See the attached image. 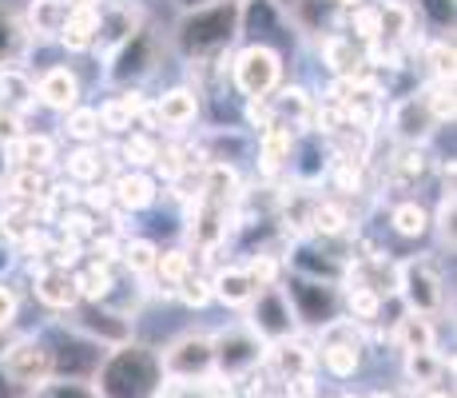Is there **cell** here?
Listing matches in <instances>:
<instances>
[{
    "mask_svg": "<svg viewBox=\"0 0 457 398\" xmlns=\"http://www.w3.org/2000/svg\"><path fill=\"white\" fill-rule=\"evenodd\" d=\"M239 4L243 0H219V4L187 8L183 13V21L171 32V44L183 64L204 68L211 60L231 52V44L239 40Z\"/></svg>",
    "mask_w": 457,
    "mask_h": 398,
    "instance_id": "cell-1",
    "label": "cell"
},
{
    "mask_svg": "<svg viewBox=\"0 0 457 398\" xmlns=\"http://www.w3.org/2000/svg\"><path fill=\"white\" fill-rule=\"evenodd\" d=\"M163 386V367L152 347L131 339L128 347L108 351L92 378L96 398H155Z\"/></svg>",
    "mask_w": 457,
    "mask_h": 398,
    "instance_id": "cell-2",
    "label": "cell"
},
{
    "mask_svg": "<svg viewBox=\"0 0 457 398\" xmlns=\"http://www.w3.org/2000/svg\"><path fill=\"white\" fill-rule=\"evenodd\" d=\"M287 72V56L267 40H247L243 48L231 52V64H227V80L243 100H267Z\"/></svg>",
    "mask_w": 457,
    "mask_h": 398,
    "instance_id": "cell-3",
    "label": "cell"
},
{
    "mask_svg": "<svg viewBox=\"0 0 457 398\" xmlns=\"http://www.w3.org/2000/svg\"><path fill=\"white\" fill-rule=\"evenodd\" d=\"M211 359H215V375L223 378V383L239 386L243 378L262 370V362H267V343L239 318V323H231V326L211 331Z\"/></svg>",
    "mask_w": 457,
    "mask_h": 398,
    "instance_id": "cell-4",
    "label": "cell"
},
{
    "mask_svg": "<svg viewBox=\"0 0 457 398\" xmlns=\"http://www.w3.org/2000/svg\"><path fill=\"white\" fill-rule=\"evenodd\" d=\"M394 295L406 303V311L437 318L445 311V275L429 255H410L398 263V279H394Z\"/></svg>",
    "mask_w": 457,
    "mask_h": 398,
    "instance_id": "cell-5",
    "label": "cell"
},
{
    "mask_svg": "<svg viewBox=\"0 0 457 398\" xmlns=\"http://www.w3.org/2000/svg\"><path fill=\"white\" fill-rule=\"evenodd\" d=\"M362 355H366V334L342 315L322 326L319 339H314V362H322V370L334 378H354L362 370Z\"/></svg>",
    "mask_w": 457,
    "mask_h": 398,
    "instance_id": "cell-6",
    "label": "cell"
},
{
    "mask_svg": "<svg viewBox=\"0 0 457 398\" xmlns=\"http://www.w3.org/2000/svg\"><path fill=\"white\" fill-rule=\"evenodd\" d=\"M283 291L291 299V311L298 331L311 326V331H322L327 323L342 315V291L334 283H319V279H303V275H283Z\"/></svg>",
    "mask_w": 457,
    "mask_h": 398,
    "instance_id": "cell-7",
    "label": "cell"
},
{
    "mask_svg": "<svg viewBox=\"0 0 457 398\" xmlns=\"http://www.w3.org/2000/svg\"><path fill=\"white\" fill-rule=\"evenodd\" d=\"M60 323L68 326L72 334L96 343L100 351H116V347H128L136 334H131V318L124 311H112L108 303H76Z\"/></svg>",
    "mask_w": 457,
    "mask_h": 398,
    "instance_id": "cell-8",
    "label": "cell"
},
{
    "mask_svg": "<svg viewBox=\"0 0 457 398\" xmlns=\"http://www.w3.org/2000/svg\"><path fill=\"white\" fill-rule=\"evenodd\" d=\"M104 64H108L104 68V80H108V84L144 88V80H152L155 64H160V37H155V29L144 24V29H139L120 52H112Z\"/></svg>",
    "mask_w": 457,
    "mask_h": 398,
    "instance_id": "cell-9",
    "label": "cell"
},
{
    "mask_svg": "<svg viewBox=\"0 0 457 398\" xmlns=\"http://www.w3.org/2000/svg\"><path fill=\"white\" fill-rule=\"evenodd\" d=\"M0 375L8 386H24V391H40L52 378V343L40 334H21L0 359Z\"/></svg>",
    "mask_w": 457,
    "mask_h": 398,
    "instance_id": "cell-10",
    "label": "cell"
},
{
    "mask_svg": "<svg viewBox=\"0 0 457 398\" xmlns=\"http://www.w3.org/2000/svg\"><path fill=\"white\" fill-rule=\"evenodd\" d=\"M163 378H179V383H195V378L215 375V359H211V331H183L160 351Z\"/></svg>",
    "mask_w": 457,
    "mask_h": 398,
    "instance_id": "cell-11",
    "label": "cell"
},
{
    "mask_svg": "<svg viewBox=\"0 0 457 398\" xmlns=\"http://www.w3.org/2000/svg\"><path fill=\"white\" fill-rule=\"evenodd\" d=\"M243 323L251 326L254 334H259L262 343H283V339H291V334L298 331V323H295V311H291V299H287V291H283V283L278 287H267V291H259V295L251 299V307H247V318Z\"/></svg>",
    "mask_w": 457,
    "mask_h": 398,
    "instance_id": "cell-12",
    "label": "cell"
},
{
    "mask_svg": "<svg viewBox=\"0 0 457 398\" xmlns=\"http://www.w3.org/2000/svg\"><path fill=\"white\" fill-rule=\"evenodd\" d=\"M144 24H147V13H144V4H139V0H104L92 56L108 60L112 52L124 48V44L136 37V32L144 29Z\"/></svg>",
    "mask_w": 457,
    "mask_h": 398,
    "instance_id": "cell-13",
    "label": "cell"
},
{
    "mask_svg": "<svg viewBox=\"0 0 457 398\" xmlns=\"http://www.w3.org/2000/svg\"><path fill=\"white\" fill-rule=\"evenodd\" d=\"M386 131L394 136V144H410V148H426L434 140L437 123L429 120L426 104L418 100V92L410 96H394L386 104Z\"/></svg>",
    "mask_w": 457,
    "mask_h": 398,
    "instance_id": "cell-14",
    "label": "cell"
},
{
    "mask_svg": "<svg viewBox=\"0 0 457 398\" xmlns=\"http://www.w3.org/2000/svg\"><path fill=\"white\" fill-rule=\"evenodd\" d=\"M155 116H160V128L167 140H183L191 128L204 116V96L195 92L191 84H171L155 96Z\"/></svg>",
    "mask_w": 457,
    "mask_h": 398,
    "instance_id": "cell-15",
    "label": "cell"
},
{
    "mask_svg": "<svg viewBox=\"0 0 457 398\" xmlns=\"http://www.w3.org/2000/svg\"><path fill=\"white\" fill-rule=\"evenodd\" d=\"M37 104L56 116L72 112L76 104H84V80L72 64H52L37 76Z\"/></svg>",
    "mask_w": 457,
    "mask_h": 398,
    "instance_id": "cell-16",
    "label": "cell"
},
{
    "mask_svg": "<svg viewBox=\"0 0 457 398\" xmlns=\"http://www.w3.org/2000/svg\"><path fill=\"white\" fill-rule=\"evenodd\" d=\"M32 295H37V303L48 307V311L68 315L76 303H80V291H76V271L32 263Z\"/></svg>",
    "mask_w": 457,
    "mask_h": 398,
    "instance_id": "cell-17",
    "label": "cell"
},
{
    "mask_svg": "<svg viewBox=\"0 0 457 398\" xmlns=\"http://www.w3.org/2000/svg\"><path fill=\"white\" fill-rule=\"evenodd\" d=\"M319 60L322 68L330 72V80H362V76H374L366 68V56L346 32H327L319 37Z\"/></svg>",
    "mask_w": 457,
    "mask_h": 398,
    "instance_id": "cell-18",
    "label": "cell"
},
{
    "mask_svg": "<svg viewBox=\"0 0 457 398\" xmlns=\"http://www.w3.org/2000/svg\"><path fill=\"white\" fill-rule=\"evenodd\" d=\"M267 104H270V112H275V123H283L295 136H303V131H311L319 96H311V88H303V84H278L275 92L267 96Z\"/></svg>",
    "mask_w": 457,
    "mask_h": 398,
    "instance_id": "cell-19",
    "label": "cell"
},
{
    "mask_svg": "<svg viewBox=\"0 0 457 398\" xmlns=\"http://www.w3.org/2000/svg\"><path fill=\"white\" fill-rule=\"evenodd\" d=\"M295 152V131L275 123L262 136H254V167H259L262 183H278L287 175V164H291Z\"/></svg>",
    "mask_w": 457,
    "mask_h": 398,
    "instance_id": "cell-20",
    "label": "cell"
},
{
    "mask_svg": "<svg viewBox=\"0 0 457 398\" xmlns=\"http://www.w3.org/2000/svg\"><path fill=\"white\" fill-rule=\"evenodd\" d=\"M112 203H116V211H124V216H136V211H147L155 207V199H160V180H155L152 172H116L112 175Z\"/></svg>",
    "mask_w": 457,
    "mask_h": 398,
    "instance_id": "cell-21",
    "label": "cell"
},
{
    "mask_svg": "<svg viewBox=\"0 0 457 398\" xmlns=\"http://www.w3.org/2000/svg\"><path fill=\"white\" fill-rule=\"evenodd\" d=\"M254 295H259V287L251 283L243 263H219V267L211 271V299L223 303L227 311H247Z\"/></svg>",
    "mask_w": 457,
    "mask_h": 398,
    "instance_id": "cell-22",
    "label": "cell"
},
{
    "mask_svg": "<svg viewBox=\"0 0 457 398\" xmlns=\"http://www.w3.org/2000/svg\"><path fill=\"white\" fill-rule=\"evenodd\" d=\"M8 159L12 167H29V172H44L48 175L52 167H60V140L48 136V131H24L21 140L8 144Z\"/></svg>",
    "mask_w": 457,
    "mask_h": 398,
    "instance_id": "cell-23",
    "label": "cell"
},
{
    "mask_svg": "<svg viewBox=\"0 0 457 398\" xmlns=\"http://www.w3.org/2000/svg\"><path fill=\"white\" fill-rule=\"evenodd\" d=\"M147 104V92L144 88H120V92H112L108 100L96 108V116H100V136H128L131 123H136V112Z\"/></svg>",
    "mask_w": 457,
    "mask_h": 398,
    "instance_id": "cell-24",
    "label": "cell"
},
{
    "mask_svg": "<svg viewBox=\"0 0 457 398\" xmlns=\"http://www.w3.org/2000/svg\"><path fill=\"white\" fill-rule=\"evenodd\" d=\"M390 343L402 351V355H421V351H437V326H434V318L406 311L402 318H394V326H390Z\"/></svg>",
    "mask_w": 457,
    "mask_h": 398,
    "instance_id": "cell-25",
    "label": "cell"
},
{
    "mask_svg": "<svg viewBox=\"0 0 457 398\" xmlns=\"http://www.w3.org/2000/svg\"><path fill=\"white\" fill-rule=\"evenodd\" d=\"M426 172H429L426 148L394 144L390 159H386V183H390V188H418V180H426Z\"/></svg>",
    "mask_w": 457,
    "mask_h": 398,
    "instance_id": "cell-26",
    "label": "cell"
},
{
    "mask_svg": "<svg viewBox=\"0 0 457 398\" xmlns=\"http://www.w3.org/2000/svg\"><path fill=\"white\" fill-rule=\"evenodd\" d=\"M0 108L29 120V112L37 108V80L29 76V68H0Z\"/></svg>",
    "mask_w": 457,
    "mask_h": 398,
    "instance_id": "cell-27",
    "label": "cell"
},
{
    "mask_svg": "<svg viewBox=\"0 0 457 398\" xmlns=\"http://www.w3.org/2000/svg\"><path fill=\"white\" fill-rule=\"evenodd\" d=\"M68 21V4L64 0H29V13H24V29H29L32 44H48L60 37Z\"/></svg>",
    "mask_w": 457,
    "mask_h": 398,
    "instance_id": "cell-28",
    "label": "cell"
},
{
    "mask_svg": "<svg viewBox=\"0 0 457 398\" xmlns=\"http://www.w3.org/2000/svg\"><path fill=\"white\" fill-rule=\"evenodd\" d=\"M32 232H40L37 203L4 199V207H0V243H4V247H21Z\"/></svg>",
    "mask_w": 457,
    "mask_h": 398,
    "instance_id": "cell-29",
    "label": "cell"
},
{
    "mask_svg": "<svg viewBox=\"0 0 457 398\" xmlns=\"http://www.w3.org/2000/svg\"><path fill=\"white\" fill-rule=\"evenodd\" d=\"M29 48H32V40H29L24 21L0 4V68H24Z\"/></svg>",
    "mask_w": 457,
    "mask_h": 398,
    "instance_id": "cell-30",
    "label": "cell"
},
{
    "mask_svg": "<svg viewBox=\"0 0 457 398\" xmlns=\"http://www.w3.org/2000/svg\"><path fill=\"white\" fill-rule=\"evenodd\" d=\"M96 29H100V8H68V21H64V29H60V37H56V44L60 48H68V52H92L96 48Z\"/></svg>",
    "mask_w": 457,
    "mask_h": 398,
    "instance_id": "cell-31",
    "label": "cell"
},
{
    "mask_svg": "<svg viewBox=\"0 0 457 398\" xmlns=\"http://www.w3.org/2000/svg\"><path fill=\"white\" fill-rule=\"evenodd\" d=\"M402 370H406L410 386H426L434 391V383H442V375H453V355L445 359L442 351H421V355H402Z\"/></svg>",
    "mask_w": 457,
    "mask_h": 398,
    "instance_id": "cell-32",
    "label": "cell"
},
{
    "mask_svg": "<svg viewBox=\"0 0 457 398\" xmlns=\"http://www.w3.org/2000/svg\"><path fill=\"white\" fill-rule=\"evenodd\" d=\"M155 259H160L155 239H147V235H124V239H120V263H116V267H124L128 275L147 279L155 271Z\"/></svg>",
    "mask_w": 457,
    "mask_h": 398,
    "instance_id": "cell-33",
    "label": "cell"
},
{
    "mask_svg": "<svg viewBox=\"0 0 457 398\" xmlns=\"http://www.w3.org/2000/svg\"><path fill=\"white\" fill-rule=\"evenodd\" d=\"M414 24H426L429 40H453V0H406Z\"/></svg>",
    "mask_w": 457,
    "mask_h": 398,
    "instance_id": "cell-34",
    "label": "cell"
},
{
    "mask_svg": "<svg viewBox=\"0 0 457 398\" xmlns=\"http://www.w3.org/2000/svg\"><path fill=\"white\" fill-rule=\"evenodd\" d=\"M155 152H160V136H144V131H128L116 144V159L128 172H152Z\"/></svg>",
    "mask_w": 457,
    "mask_h": 398,
    "instance_id": "cell-35",
    "label": "cell"
},
{
    "mask_svg": "<svg viewBox=\"0 0 457 398\" xmlns=\"http://www.w3.org/2000/svg\"><path fill=\"white\" fill-rule=\"evenodd\" d=\"M76 291H80V303H112V295H116V271L84 263V267H76Z\"/></svg>",
    "mask_w": 457,
    "mask_h": 398,
    "instance_id": "cell-36",
    "label": "cell"
},
{
    "mask_svg": "<svg viewBox=\"0 0 457 398\" xmlns=\"http://www.w3.org/2000/svg\"><path fill=\"white\" fill-rule=\"evenodd\" d=\"M60 136L72 140L76 148L100 144V116H96L92 104H76L72 112H64V116H60Z\"/></svg>",
    "mask_w": 457,
    "mask_h": 398,
    "instance_id": "cell-37",
    "label": "cell"
},
{
    "mask_svg": "<svg viewBox=\"0 0 457 398\" xmlns=\"http://www.w3.org/2000/svg\"><path fill=\"white\" fill-rule=\"evenodd\" d=\"M155 398H235V386L223 383L219 375L195 378V383H179V378H163Z\"/></svg>",
    "mask_w": 457,
    "mask_h": 398,
    "instance_id": "cell-38",
    "label": "cell"
},
{
    "mask_svg": "<svg viewBox=\"0 0 457 398\" xmlns=\"http://www.w3.org/2000/svg\"><path fill=\"white\" fill-rule=\"evenodd\" d=\"M390 227L402 239H426L429 235V207L421 199H402L390 207Z\"/></svg>",
    "mask_w": 457,
    "mask_h": 398,
    "instance_id": "cell-39",
    "label": "cell"
},
{
    "mask_svg": "<svg viewBox=\"0 0 457 398\" xmlns=\"http://www.w3.org/2000/svg\"><path fill=\"white\" fill-rule=\"evenodd\" d=\"M418 100L426 104L429 120L442 128V123H453L457 116V100H453V80H426L418 92Z\"/></svg>",
    "mask_w": 457,
    "mask_h": 398,
    "instance_id": "cell-40",
    "label": "cell"
},
{
    "mask_svg": "<svg viewBox=\"0 0 457 398\" xmlns=\"http://www.w3.org/2000/svg\"><path fill=\"white\" fill-rule=\"evenodd\" d=\"M48 175L44 172H29V167H12L4 183V199H21V203H40L44 191H48Z\"/></svg>",
    "mask_w": 457,
    "mask_h": 398,
    "instance_id": "cell-41",
    "label": "cell"
},
{
    "mask_svg": "<svg viewBox=\"0 0 457 398\" xmlns=\"http://www.w3.org/2000/svg\"><path fill=\"white\" fill-rule=\"evenodd\" d=\"M175 299H179L187 311H204V307H211L215 303V299H211V271L191 267L187 275L179 279V287H175Z\"/></svg>",
    "mask_w": 457,
    "mask_h": 398,
    "instance_id": "cell-42",
    "label": "cell"
},
{
    "mask_svg": "<svg viewBox=\"0 0 457 398\" xmlns=\"http://www.w3.org/2000/svg\"><path fill=\"white\" fill-rule=\"evenodd\" d=\"M421 64L429 72L426 80H453V40H426Z\"/></svg>",
    "mask_w": 457,
    "mask_h": 398,
    "instance_id": "cell-43",
    "label": "cell"
},
{
    "mask_svg": "<svg viewBox=\"0 0 457 398\" xmlns=\"http://www.w3.org/2000/svg\"><path fill=\"white\" fill-rule=\"evenodd\" d=\"M453 188H442V196H437V207L429 211V232H437V243L445 247V251H453Z\"/></svg>",
    "mask_w": 457,
    "mask_h": 398,
    "instance_id": "cell-44",
    "label": "cell"
},
{
    "mask_svg": "<svg viewBox=\"0 0 457 398\" xmlns=\"http://www.w3.org/2000/svg\"><path fill=\"white\" fill-rule=\"evenodd\" d=\"M120 239H124V235H116V232L92 235V239H87V243H84L87 263H96V267H112V271H116V263H120Z\"/></svg>",
    "mask_w": 457,
    "mask_h": 398,
    "instance_id": "cell-45",
    "label": "cell"
},
{
    "mask_svg": "<svg viewBox=\"0 0 457 398\" xmlns=\"http://www.w3.org/2000/svg\"><path fill=\"white\" fill-rule=\"evenodd\" d=\"M32 398H96L92 383H72V378H48Z\"/></svg>",
    "mask_w": 457,
    "mask_h": 398,
    "instance_id": "cell-46",
    "label": "cell"
},
{
    "mask_svg": "<svg viewBox=\"0 0 457 398\" xmlns=\"http://www.w3.org/2000/svg\"><path fill=\"white\" fill-rule=\"evenodd\" d=\"M243 120H247L251 136H262L267 128H275V112L267 100H243Z\"/></svg>",
    "mask_w": 457,
    "mask_h": 398,
    "instance_id": "cell-47",
    "label": "cell"
},
{
    "mask_svg": "<svg viewBox=\"0 0 457 398\" xmlns=\"http://www.w3.org/2000/svg\"><path fill=\"white\" fill-rule=\"evenodd\" d=\"M16 318H21V295L8 279H0V331H16Z\"/></svg>",
    "mask_w": 457,
    "mask_h": 398,
    "instance_id": "cell-48",
    "label": "cell"
},
{
    "mask_svg": "<svg viewBox=\"0 0 457 398\" xmlns=\"http://www.w3.org/2000/svg\"><path fill=\"white\" fill-rule=\"evenodd\" d=\"M8 175H12V159H8V144H0V191H4Z\"/></svg>",
    "mask_w": 457,
    "mask_h": 398,
    "instance_id": "cell-49",
    "label": "cell"
},
{
    "mask_svg": "<svg viewBox=\"0 0 457 398\" xmlns=\"http://www.w3.org/2000/svg\"><path fill=\"white\" fill-rule=\"evenodd\" d=\"M16 339H21V334H16V331H0V359L8 355V347H12Z\"/></svg>",
    "mask_w": 457,
    "mask_h": 398,
    "instance_id": "cell-50",
    "label": "cell"
},
{
    "mask_svg": "<svg viewBox=\"0 0 457 398\" xmlns=\"http://www.w3.org/2000/svg\"><path fill=\"white\" fill-rule=\"evenodd\" d=\"M362 4H370V0H334L338 13H354V8H362Z\"/></svg>",
    "mask_w": 457,
    "mask_h": 398,
    "instance_id": "cell-51",
    "label": "cell"
},
{
    "mask_svg": "<svg viewBox=\"0 0 457 398\" xmlns=\"http://www.w3.org/2000/svg\"><path fill=\"white\" fill-rule=\"evenodd\" d=\"M421 398H453V394H450V391H442V386H434V391H426Z\"/></svg>",
    "mask_w": 457,
    "mask_h": 398,
    "instance_id": "cell-52",
    "label": "cell"
},
{
    "mask_svg": "<svg viewBox=\"0 0 457 398\" xmlns=\"http://www.w3.org/2000/svg\"><path fill=\"white\" fill-rule=\"evenodd\" d=\"M0 207H4V191H0ZM0 247H4V243H0Z\"/></svg>",
    "mask_w": 457,
    "mask_h": 398,
    "instance_id": "cell-53",
    "label": "cell"
}]
</instances>
